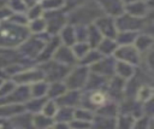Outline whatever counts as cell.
Listing matches in <instances>:
<instances>
[{
	"label": "cell",
	"mask_w": 154,
	"mask_h": 129,
	"mask_svg": "<svg viewBox=\"0 0 154 129\" xmlns=\"http://www.w3.org/2000/svg\"><path fill=\"white\" fill-rule=\"evenodd\" d=\"M30 35L28 27L12 22L0 23V47L13 48L20 46Z\"/></svg>",
	"instance_id": "obj_1"
},
{
	"label": "cell",
	"mask_w": 154,
	"mask_h": 129,
	"mask_svg": "<svg viewBox=\"0 0 154 129\" xmlns=\"http://www.w3.org/2000/svg\"><path fill=\"white\" fill-rule=\"evenodd\" d=\"M41 70L43 71L45 80H47L49 82L60 81V78L65 77L69 74V66H66L61 63H58L54 59L52 61H46L41 66Z\"/></svg>",
	"instance_id": "obj_2"
},
{
	"label": "cell",
	"mask_w": 154,
	"mask_h": 129,
	"mask_svg": "<svg viewBox=\"0 0 154 129\" xmlns=\"http://www.w3.org/2000/svg\"><path fill=\"white\" fill-rule=\"evenodd\" d=\"M87 83H88V68L85 66H79L66 75L65 84L67 89L79 90L82 87L87 86Z\"/></svg>",
	"instance_id": "obj_3"
},
{
	"label": "cell",
	"mask_w": 154,
	"mask_h": 129,
	"mask_svg": "<svg viewBox=\"0 0 154 129\" xmlns=\"http://www.w3.org/2000/svg\"><path fill=\"white\" fill-rule=\"evenodd\" d=\"M142 25H143V20L140 17L131 16L126 12L119 14L116 20V27L120 31H136L140 28H142Z\"/></svg>",
	"instance_id": "obj_4"
},
{
	"label": "cell",
	"mask_w": 154,
	"mask_h": 129,
	"mask_svg": "<svg viewBox=\"0 0 154 129\" xmlns=\"http://www.w3.org/2000/svg\"><path fill=\"white\" fill-rule=\"evenodd\" d=\"M12 80L17 84H32L37 81L45 80L43 71L41 69H28V70H22L13 75Z\"/></svg>",
	"instance_id": "obj_5"
},
{
	"label": "cell",
	"mask_w": 154,
	"mask_h": 129,
	"mask_svg": "<svg viewBox=\"0 0 154 129\" xmlns=\"http://www.w3.org/2000/svg\"><path fill=\"white\" fill-rule=\"evenodd\" d=\"M45 20L47 25L46 30L51 34H57L65 24V16L61 12H57V10L48 11L45 13Z\"/></svg>",
	"instance_id": "obj_6"
},
{
	"label": "cell",
	"mask_w": 154,
	"mask_h": 129,
	"mask_svg": "<svg viewBox=\"0 0 154 129\" xmlns=\"http://www.w3.org/2000/svg\"><path fill=\"white\" fill-rule=\"evenodd\" d=\"M114 55L118 60H124L130 64H138L140 61V52L135 46L131 45H122L119 48H116Z\"/></svg>",
	"instance_id": "obj_7"
},
{
	"label": "cell",
	"mask_w": 154,
	"mask_h": 129,
	"mask_svg": "<svg viewBox=\"0 0 154 129\" xmlns=\"http://www.w3.org/2000/svg\"><path fill=\"white\" fill-rule=\"evenodd\" d=\"M46 42L43 40H40V39H30L28 37L19 47H20V52L23 54H25L26 57H38V54L41 53L42 48L45 47Z\"/></svg>",
	"instance_id": "obj_8"
},
{
	"label": "cell",
	"mask_w": 154,
	"mask_h": 129,
	"mask_svg": "<svg viewBox=\"0 0 154 129\" xmlns=\"http://www.w3.org/2000/svg\"><path fill=\"white\" fill-rule=\"evenodd\" d=\"M95 27L99 29L102 36H106L108 39H116L118 34V29L116 27V22H113L111 18L106 17H99L95 22Z\"/></svg>",
	"instance_id": "obj_9"
},
{
	"label": "cell",
	"mask_w": 154,
	"mask_h": 129,
	"mask_svg": "<svg viewBox=\"0 0 154 129\" xmlns=\"http://www.w3.org/2000/svg\"><path fill=\"white\" fill-rule=\"evenodd\" d=\"M52 57H53V59H54L55 61L61 63V64H64V65H66V66H70V65L75 64V61H76V59H77V58L75 57L72 49H71L69 46H59V47L54 51V53H53Z\"/></svg>",
	"instance_id": "obj_10"
},
{
	"label": "cell",
	"mask_w": 154,
	"mask_h": 129,
	"mask_svg": "<svg viewBox=\"0 0 154 129\" xmlns=\"http://www.w3.org/2000/svg\"><path fill=\"white\" fill-rule=\"evenodd\" d=\"M96 1L99 2V6L111 16L118 17L124 12L125 8V4L123 2V0H96Z\"/></svg>",
	"instance_id": "obj_11"
},
{
	"label": "cell",
	"mask_w": 154,
	"mask_h": 129,
	"mask_svg": "<svg viewBox=\"0 0 154 129\" xmlns=\"http://www.w3.org/2000/svg\"><path fill=\"white\" fill-rule=\"evenodd\" d=\"M79 92L77 89H70V90H66L64 94H61L59 98H57V104L60 105V106H67V107H71L73 105H76L79 100Z\"/></svg>",
	"instance_id": "obj_12"
},
{
	"label": "cell",
	"mask_w": 154,
	"mask_h": 129,
	"mask_svg": "<svg viewBox=\"0 0 154 129\" xmlns=\"http://www.w3.org/2000/svg\"><path fill=\"white\" fill-rule=\"evenodd\" d=\"M114 66H116V61L111 60V59H100L96 63H94L93 66V71L97 75L101 76H106L109 75L112 72H114Z\"/></svg>",
	"instance_id": "obj_13"
},
{
	"label": "cell",
	"mask_w": 154,
	"mask_h": 129,
	"mask_svg": "<svg viewBox=\"0 0 154 129\" xmlns=\"http://www.w3.org/2000/svg\"><path fill=\"white\" fill-rule=\"evenodd\" d=\"M114 72L118 74L119 77L128 80L130 77L134 76L135 71H134V65L124 61V60H116V66H114Z\"/></svg>",
	"instance_id": "obj_14"
},
{
	"label": "cell",
	"mask_w": 154,
	"mask_h": 129,
	"mask_svg": "<svg viewBox=\"0 0 154 129\" xmlns=\"http://www.w3.org/2000/svg\"><path fill=\"white\" fill-rule=\"evenodd\" d=\"M124 12L141 18V17L146 16V13H147V5H146V2H142V1L137 0V1H134V2H130V4H126L125 8H124Z\"/></svg>",
	"instance_id": "obj_15"
},
{
	"label": "cell",
	"mask_w": 154,
	"mask_h": 129,
	"mask_svg": "<svg viewBox=\"0 0 154 129\" xmlns=\"http://www.w3.org/2000/svg\"><path fill=\"white\" fill-rule=\"evenodd\" d=\"M154 45V37H152L150 35H140V36H136L135 41H134V46L136 47V49L138 52H142V51H147L152 46Z\"/></svg>",
	"instance_id": "obj_16"
},
{
	"label": "cell",
	"mask_w": 154,
	"mask_h": 129,
	"mask_svg": "<svg viewBox=\"0 0 154 129\" xmlns=\"http://www.w3.org/2000/svg\"><path fill=\"white\" fill-rule=\"evenodd\" d=\"M47 90H48V83L46 82V80H41L37 81L35 83H32L30 86V94L31 98H42L47 95Z\"/></svg>",
	"instance_id": "obj_17"
},
{
	"label": "cell",
	"mask_w": 154,
	"mask_h": 129,
	"mask_svg": "<svg viewBox=\"0 0 154 129\" xmlns=\"http://www.w3.org/2000/svg\"><path fill=\"white\" fill-rule=\"evenodd\" d=\"M60 39H61V41H63V43H64L65 46H69V47H70V46H72V45H73V43H76V41H77L75 29H73L71 25L63 27Z\"/></svg>",
	"instance_id": "obj_18"
},
{
	"label": "cell",
	"mask_w": 154,
	"mask_h": 129,
	"mask_svg": "<svg viewBox=\"0 0 154 129\" xmlns=\"http://www.w3.org/2000/svg\"><path fill=\"white\" fill-rule=\"evenodd\" d=\"M67 90V87L65 83L60 82V81H54L51 84H48V90H47V95L49 98H59L61 94H64Z\"/></svg>",
	"instance_id": "obj_19"
},
{
	"label": "cell",
	"mask_w": 154,
	"mask_h": 129,
	"mask_svg": "<svg viewBox=\"0 0 154 129\" xmlns=\"http://www.w3.org/2000/svg\"><path fill=\"white\" fill-rule=\"evenodd\" d=\"M117 45L118 43L116 42L114 39L106 37V39H102L100 41V43L97 45V49H99V52L101 54H111V53H113L116 51Z\"/></svg>",
	"instance_id": "obj_20"
},
{
	"label": "cell",
	"mask_w": 154,
	"mask_h": 129,
	"mask_svg": "<svg viewBox=\"0 0 154 129\" xmlns=\"http://www.w3.org/2000/svg\"><path fill=\"white\" fill-rule=\"evenodd\" d=\"M154 95V88L143 84L140 88H137L136 90V100L140 102H147L148 100H150Z\"/></svg>",
	"instance_id": "obj_21"
},
{
	"label": "cell",
	"mask_w": 154,
	"mask_h": 129,
	"mask_svg": "<svg viewBox=\"0 0 154 129\" xmlns=\"http://www.w3.org/2000/svg\"><path fill=\"white\" fill-rule=\"evenodd\" d=\"M54 122L51 117L43 115V113H35L32 116V127L36 128H47V127H53Z\"/></svg>",
	"instance_id": "obj_22"
},
{
	"label": "cell",
	"mask_w": 154,
	"mask_h": 129,
	"mask_svg": "<svg viewBox=\"0 0 154 129\" xmlns=\"http://www.w3.org/2000/svg\"><path fill=\"white\" fill-rule=\"evenodd\" d=\"M102 35L99 31V29L94 25L88 28V36H87V42L89 43L90 47H97V45L100 43V41L102 40Z\"/></svg>",
	"instance_id": "obj_23"
},
{
	"label": "cell",
	"mask_w": 154,
	"mask_h": 129,
	"mask_svg": "<svg viewBox=\"0 0 154 129\" xmlns=\"http://www.w3.org/2000/svg\"><path fill=\"white\" fill-rule=\"evenodd\" d=\"M136 36V31H118L114 40H117L116 42L119 45H131L134 43Z\"/></svg>",
	"instance_id": "obj_24"
},
{
	"label": "cell",
	"mask_w": 154,
	"mask_h": 129,
	"mask_svg": "<svg viewBox=\"0 0 154 129\" xmlns=\"http://www.w3.org/2000/svg\"><path fill=\"white\" fill-rule=\"evenodd\" d=\"M72 48V52H73V54H75V57L76 58H79V59H82L87 53H88V51H89V43L87 42V41H78V42H76V43H73L72 46H71Z\"/></svg>",
	"instance_id": "obj_25"
},
{
	"label": "cell",
	"mask_w": 154,
	"mask_h": 129,
	"mask_svg": "<svg viewBox=\"0 0 154 129\" xmlns=\"http://www.w3.org/2000/svg\"><path fill=\"white\" fill-rule=\"evenodd\" d=\"M28 29H29L30 33H34V34H41V33H43L47 29L45 18L40 17V18H36V19H31Z\"/></svg>",
	"instance_id": "obj_26"
},
{
	"label": "cell",
	"mask_w": 154,
	"mask_h": 129,
	"mask_svg": "<svg viewBox=\"0 0 154 129\" xmlns=\"http://www.w3.org/2000/svg\"><path fill=\"white\" fill-rule=\"evenodd\" d=\"M107 101V95L106 93L101 92V90H95L94 93L90 94L89 96V102L93 105V106H102L103 104H106Z\"/></svg>",
	"instance_id": "obj_27"
},
{
	"label": "cell",
	"mask_w": 154,
	"mask_h": 129,
	"mask_svg": "<svg viewBox=\"0 0 154 129\" xmlns=\"http://www.w3.org/2000/svg\"><path fill=\"white\" fill-rule=\"evenodd\" d=\"M58 109H59V105L57 104L55 100H46L45 104H43V106H42V110H41V111H42L43 115H46V116H48V117L52 118V117L55 116Z\"/></svg>",
	"instance_id": "obj_28"
},
{
	"label": "cell",
	"mask_w": 154,
	"mask_h": 129,
	"mask_svg": "<svg viewBox=\"0 0 154 129\" xmlns=\"http://www.w3.org/2000/svg\"><path fill=\"white\" fill-rule=\"evenodd\" d=\"M102 58V54L99 52V49L96 51H88V53L82 58L83 60V65H87V64H94L96 63L97 60H100Z\"/></svg>",
	"instance_id": "obj_29"
},
{
	"label": "cell",
	"mask_w": 154,
	"mask_h": 129,
	"mask_svg": "<svg viewBox=\"0 0 154 129\" xmlns=\"http://www.w3.org/2000/svg\"><path fill=\"white\" fill-rule=\"evenodd\" d=\"M93 113L89 109H77L73 110V118L76 119H82V121H88L91 122L93 121Z\"/></svg>",
	"instance_id": "obj_30"
},
{
	"label": "cell",
	"mask_w": 154,
	"mask_h": 129,
	"mask_svg": "<svg viewBox=\"0 0 154 129\" xmlns=\"http://www.w3.org/2000/svg\"><path fill=\"white\" fill-rule=\"evenodd\" d=\"M40 5L43 10L54 11V10H58L61 6H64V0H42V2Z\"/></svg>",
	"instance_id": "obj_31"
},
{
	"label": "cell",
	"mask_w": 154,
	"mask_h": 129,
	"mask_svg": "<svg viewBox=\"0 0 154 129\" xmlns=\"http://www.w3.org/2000/svg\"><path fill=\"white\" fill-rule=\"evenodd\" d=\"M8 1V7L12 12H18V13H24L26 10V5L24 0H7Z\"/></svg>",
	"instance_id": "obj_32"
},
{
	"label": "cell",
	"mask_w": 154,
	"mask_h": 129,
	"mask_svg": "<svg viewBox=\"0 0 154 129\" xmlns=\"http://www.w3.org/2000/svg\"><path fill=\"white\" fill-rule=\"evenodd\" d=\"M17 87V83L12 80V81H2L1 86H0V96H6L10 93H12L14 90V88Z\"/></svg>",
	"instance_id": "obj_33"
},
{
	"label": "cell",
	"mask_w": 154,
	"mask_h": 129,
	"mask_svg": "<svg viewBox=\"0 0 154 129\" xmlns=\"http://www.w3.org/2000/svg\"><path fill=\"white\" fill-rule=\"evenodd\" d=\"M84 2H87V0H64V5L66 6V8L71 10V8H77L78 6L83 5Z\"/></svg>",
	"instance_id": "obj_34"
},
{
	"label": "cell",
	"mask_w": 154,
	"mask_h": 129,
	"mask_svg": "<svg viewBox=\"0 0 154 129\" xmlns=\"http://www.w3.org/2000/svg\"><path fill=\"white\" fill-rule=\"evenodd\" d=\"M148 64H149L150 69L154 71V52L149 54V57H148Z\"/></svg>",
	"instance_id": "obj_35"
},
{
	"label": "cell",
	"mask_w": 154,
	"mask_h": 129,
	"mask_svg": "<svg viewBox=\"0 0 154 129\" xmlns=\"http://www.w3.org/2000/svg\"><path fill=\"white\" fill-rule=\"evenodd\" d=\"M38 1H40V0H24L25 5H26L28 7H30V6L35 5V4H38Z\"/></svg>",
	"instance_id": "obj_36"
},
{
	"label": "cell",
	"mask_w": 154,
	"mask_h": 129,
	"mask_svg": "<svg viewBox=\"0 0 154 129\" xmlns=\"http://www.w3.org/2000/svg\"><path fill=\"white\" fill-rule=\"evenodd\" d=\"M134 1H137V0H123V2L126 5V4H130V2H134Z\"/></svg>",
	"instance_id": "obj_37"
},
{
	"label": "cell",
	"mask_w": 154,
	"mask_h": 129,
	"mask_svg": "<svg viewBox=\"0 0 154 129\" xmlns=\"http://www.w3.org/2000/svg\"><path fill=\"white\" fill-rule=\"evenodd\" d=\"M149 17H150V19H152V20H154V11L150 13V16H149Z\"/></svg>",
	"instance_id": "obj_38"
},
{
	"label": "cell",
	"mask_w": 154,
	"mask_h": 129,
	"mask_svg": "<svg viewBox=\"0 0 154 129\" xmlns=\"http://www.w3.org/2000/svg\"><path fill=\"white\" fill-rule=\"evenodd\" d=\"M2 2H4V0H0V7L2 6Z\"/></svg>",
	"instance_id": "obj_39"
},
{
	"label": "cell",
	"mask_w": 154,
	"mask_h": 129,
	"mask_svg": "<svg viewBox=\"0 0 154 129\" xmlns=\"http://www.w3.org/2000/svg\"><path fill=\"white\" fill-rule=\"evenodd\" d=\"M2 81H4V80H2L1 77H0V86H1V83H2Z\"/></svg>",
	"instance_id": "obj_40"
}]
</instances>
